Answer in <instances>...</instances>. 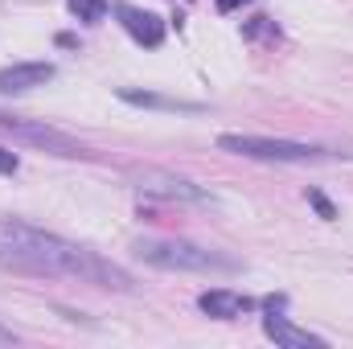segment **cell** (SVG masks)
<instances>
[{"label":"cell","mask_w":353,"mask_h":349,"mask_svg":"<svg viewBox=\"0 0 353 349\" xmlns=\"http://www.w3.org/2000/svg\"><path fill=\"white\" fill-rule=\"evenodd\" d=\"M234 4H247V0H218V8H222V12H230Z\"/></svg>","instance_id":"obj_14"},{"label":"cell","mask_w":353,"mask_h":349,"mask_svg":"<svg viewBox=\"0 0 353 349\" xmlns=\"http://www.w3.org/2000/svg\"><path fill=\"white\" fill-rule=\"evenodd\" d=\"M0 263H4V239H0Z\"/></svg>","instance_id":"obj_17"},{"label":"cell","mask_w":353,"mask_h":349,"mask_svg":"<svg viewBox=\"0 0 353 349\" xmlns=\"http://www.w3.org/2000/svg\"><path fill=\"white\" fill-rule=\"evenodd\" d=\"M54 74L58 70L50 62H12V66L0 70V90L4 94H25V90H33V87H46Z\"/></svg>","instance_id":"obj_8"},{"label":"cell","mask_w":353,"mask_h":349,"mask_svg":"<svg viewBox=\"0 0 353 349\" xmlns=\"http://www.w3.org/2000/svg\"><path fill=\"white\" fill-rule=\"evenodd\" d=\"M263 333L275 341L279 349H325L329 341L325 337H316V333H308V329H300V325H292L288 317H279L275 308L263 317Z\"/></svg>","instance_id":"obj_6"},{"label":"cell","mask_w":353,"mask_h":349,"mask_svg":"<svg viewBox=\"0 0 353 349\" xmlns=\"http://www.w3.org/2000/svg\"><path fill=\"white\" fill-rule=\"evenodd\" d=\"M341 157H350V161H353V144H350V148H341Z\"/></svg>","instance_id":"obj_16"},{"label":"cell","mask_w":353,"mask_h":349,"mask_svg":"<svg viewBox=\"0 0 353 349\" xmlns=\"http://www.w3.org/2000/svg\"><path fill=\"white\" fill-rule=\"evenodd\" d=\"M70 12H74L79 21L94 25V21H103V17H107V0H70Z\"/></svg>","instance_id":"obj_11"},{"label":"cell","mask_w":353,"mask_h":349,"mask_svg":"<svg viewBox=\"0 0 353 349\" xmlns=\"http://www.w3.org/2000/svg\"><path fill=\"white\" fill-rule=\"evenodd\" d=\"M21 169V161H17V152H8V148H0V173L4 177H12Z\"/></svg>","instance_id":"obj_13"},{"label":"cell","mask_w":353,"mask_h":349,"mask_svg":"<svg viewBox=\"0 0 353 349\" xmlns=\"http://www.w3.org/2000/svg\"><path fill=\"white\" fill-rule=\"evenodd\" d=\"M0 132L4 136H12V140H21V144H33V148H46V152H54V157H90L87 144H79L74 136H66V132H58V128H50V123H29V119H17V115H0Z\"/></svg>","instance_id":"obj_4"},{"label":"cell","mask_w":353,"mask_h":349,"mask_svg":"<svg viewBox=\"0 0 353 349\" xmlns=\"http://www.w3.org/2000/svg\"><path fill=\"white\" fill-rule=\"evenodd\" d=\"M115 17H119V25H123L140 46L157 50V46L165 41V21H161L157 12H144V8H132V4H115Z\"/></svg>","instance_id":"obj_7"},{"label":"cell","mask_w":353,"mask_h":349,"mask_svg":"<svg viewBox=\"0 0 353 349\" xmlns=\"http://www.w3.org/2000/svg\"><path fill=\"white\" fill-rule=\"evenodd\" d=\"M308 201H312V206H316V214H321V218H329V222H333V218H337V210H333V206H329V201H325V193H316V189H308Z\"/></svg>","instance_id":"obj_12"},{"label":"cell","mask_w":353,"mask_h":349,"mask_svg":"<svg viewBox=\"0 0 353 349\" xmlns=\"http://www.w3.org/2000/svg\"><path fill=\"white\" fill-rule=\"evenodd\" d=\"M0 239H4V267H21V271H37V275H70V279H83L94 288H115V292L132 288V275L123 267H115L111 259L94 255L70 239L37 230L29 222L4 218Z\"/></svg>","instance_id":"obj_1"},{"label":"cell","mask_w":353,"mask_h":349,"mask_svg":"<svg viewBox=\"0 0 353 349\" xmlns=\"http://www.w3.org/2000/svg\"><path fill=\"white\" fill-rule=\"evenodd\" d=\"M136 255L157 271H197V275H205V271H234L239 267L230 255L185 243V239H140Z\"/></svg>","instance_id":"obj_2"},{"label":"cell","mask_w":353,"mask_h":349,"mask_svg":"<svg viewBox=\"0 0 353 349\" xmlns=\"http://www.w3.org/2000/svg\"><path fill=\"white\" fill-rule=\"evenodd\" d=\"M8 341H12V329H4V325H0V346H8Z\"/></svg>","instance_id":"obj_15"},{"label":"cell","mask_w":353,"mask_h":349,"mask_svg":"<svg viewBox=\"0 0 353 349\" xmlns=\"http://www.w3.org/2000/svg\"><path fill=\"white\" fill-rule=\"evenodd\" d=\"M197 308H201L205 317H214V321H234V317L251 312L255 304H251L247 296L230 292V288H210V292H201V296H197Z\"/></svg>","instance_id":"obj_9"},{"label":"cell","mask_w":353,"mask_h":349,"mask_svg":"<svg viewBox=\"0 0 353 349\" xmlns=\"http://www.w3.org/2000/svg\"><path fill=\"white\" fill-rule=\"evenodd\" d=\"M123 103L136 107H157V111H197V103H181V99H165V94H148V90H119Z\"/></svg>","instance_id":"obj_10"},{"label":"cell","mask_w":353,"mask_h":349,"mask_svg":"<svg viewBox=\"0 0 353 349\" xmlns=\"http://www.w3.org/2000/svg\"><path fill=\"white\" fill-rule=\"evenodd\" d=\"M218 148L222 152H234V157H247V161H275V165H296V161H316L321 148L316 144H300V140H271V136H239V132H226L218 136Z\"/></svg>","instance_id":"obj_3"},{"label":"cell","mask_w":353,"mask_h":349,"mask_svg":"<svg viewBox=\"0 0 353 349\" xmlns=\"http://www.w3.org/2000/svg\"><path fill=\"white\" fill-rule=\"evenodd\" d=\"M132 181L140 193L148 197H161V201H210V193L201 185H193L189 177H176V173H165V169H132Z\"/></svg>","instance_id":"obj_5"}]
</instances>
